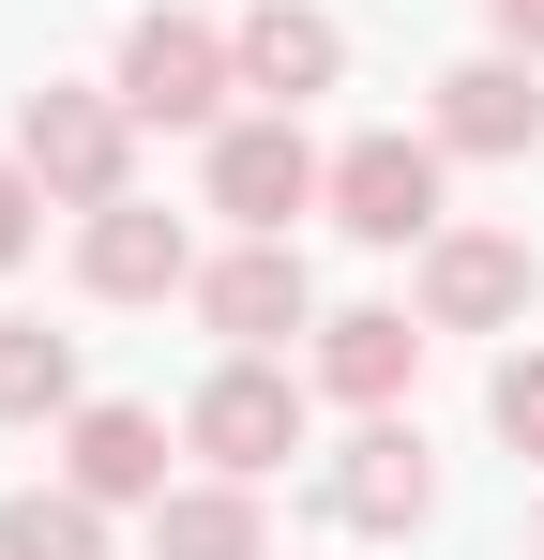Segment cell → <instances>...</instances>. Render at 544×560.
<instances>
[{
    "label": "cell",
    "mask_w": 544,
    "mask_h": 560,
    "mask_svg": "<svg viewBox=\"0 0 544 560\" xmlns=\"http://www.w3.org/2000/svg\"><path fill=\"white\" fill-rule=\"evenodd\" d=\"M272 440H287V394H272V378H227V394H212V455H243V469H258Z\"/></svg>",
    "instance_id": "cell-2"
},
{
    "label": "cell",
    "mask_w": 544,
    "mask_h": 560,
    "mask_svg": "<svg viewBox=\"0 0 544 560\" xmlns=\"http://www.w3.org/2000/svg\"><path fill=\"white\" fill-rule=\"evenodd\" d=\"M152 273H167V228L121 212V228H106V288H152Z\"/></svg>",
    "instance_id": "cell-9"
},
{
    "label": "cell",
    "mask_w": 544,
    "mask_h": 560,
    "mask_svg": "<svg viewBox=\"0 0 544 560\" xmlns=\"http://www.w3.org/2000/svg\"><path fill=\"white\" fill-rule=\"evenodd\" d=\"M333 378H363V394H378V378H393V318H348V349H333Z\"/></svg>",
    "instance_id": "cell-11"
},
{
    "label": "cell",
    "mask_w": 544,
    "mask_h": 560,
    "mask_svg": "<svg viewBox=\"0 0 544 560\" xmlns=\"http://www.w3.org/2000/svg\"><path fill=\"white\" fill-rule=\"evenodd\" d=\"M212 303H227V334H272V318L303 303V273H287V258H243V273L212 288Z\"/></svg>",
    "instance_id": "cell-5"
},
{
    "label": "cell",
    "mask_w": 544,
    "mask_h": 560,
    "mask_svg": "<svg viewBox=\"0 0 544 560\" xmlns=\"http://www.w3.org/2000/svg\"><path fill=\"white\" fill-rule=\"evenodd\" d=\"M15 228H31V212H15V183H0V258H15Z\"/></svg>",
    "instance_id": "cell-13"
},
{
    "label": "cell",
    "mask_w": 544,
    "mask_h": 560,
    "mask_svg": "<svg viewBox=\"0 0 544 560\" xmlns=\"http://www.w3.org/2000/svg\"><path fill=\"white\" fill-rule=\"evenodd\" d=\"M212 92V46H197V31H152V46H137V106H197Z\"/></svg>",
    "instance_id": "cell-3"
},
{
    "label": "cell",
    "mask_w": 544,
    "mask_h": 560,
    "mask_svg": "<svg viewBox=\"0 0 544 560\" xmlns=\"http://www.w3.org/2000/svg\"><path fill=\"white\" fill-rule=\"evenodd\" d=\"M91 485H152V424H137V409L91 424Z\"/></svg>",
    "instance_id": "cell-7"
},
{
    "label": "cell",
    "mask_w": 544,
    "mask_h": 560,
    "mask_svg": "<svg viewBox=\"0 0 544 560\" xmlns=\"http://www.w3.org/2000/svg\"><path fill=\"white\" fill-rule=\"evenodd\" d=\"M515 31H544V0H515Z\"/></svg>",
    "instance_id": "cell-14"
},
{
    "label": "cell",
    "mask_w": 544,
    "mask_h": 560,
    "mask_svg": "<svg viewBox=\"0 0 544 560\" xmlns=\"http://www.w3.org/2000/svg\"><path fill=\"white\" fill-rule=\"evenodd\" d=\"M318 61H333V31H303V15H272V31H258V77H272V92L318 77Z\"/></svg>",
    "instance_id": "cell-8"
},
{
    "label": "cell",
    "mask_w": 544,
    "mask_h": 560,
    "mask_svg": "<svg viewBox=\"0 0 544 560\" xmlns=\"http://www.w3.org/2000/svg\"><path fill=\"white\" fill-rule=\"evenodd\" d=\"M31 394H61V349H31V334H15V349H0V409H31Z\"/></svg>",
    "instance_id": "cell-10"
},
{
    "label": "cell",
    "mask_w": 544,
    "mask_h": 560,
    "mask_svg": "<svg viewBox=\"0 0 544 560\" xmlns=\"http://www.w3.org/2000/svg\"><path fill=\"white\" fill-rule=\"evenodd\" d=\"M499 409H515V424H530V440H544V378H530V364L499 378Z\"/></svg>",
    "instance_id": "cell-12"
},
{
    "label": "cell",
    "mask_w": 544,
    "mask_h": 560,
    "mask_svg": "<svg viewBox=\"0 0 544 560\" xmlns=\"http://www.w3.org/2000/svg\"><path fill=\"white\" fill-rule=\"evenodd\" d=\"M227 197H243V212H287V197H303V152H287V137H243V152H227Z\"/></svg>",
    "instance_id": "cell-4"
},
{
    "label": "cell",
    "mask_w": 544,
    "mask_h": 560,
    "mask_svg": "<svg viewBox=\"0 0 544 560\" xmlns=\"http://www.w3.org/2000/svg\"><path fill=\"white\" fill-rule=\"evenodd\" d=\"M348 228L409 243V228H424V152H393V137H378V152H348Z\"/></svg>",
    "instance_id": "cell-1"
},
{
    "label": "cell",
    "mask_w": 544,
    "mask_h": 560,
    "mask_svg": "<svg viewBox=\"0 0 544 560\" xmlns=\"http://www.w3.org/2000/svg\"><path fill=\"white\" fill-rule=\"evenodd\" d=\"M31 152H46L61 183H106V121H76V106H46V121H31Z\"/></svg>",
    "instance_id": "cell-6"
}]
</instances>
